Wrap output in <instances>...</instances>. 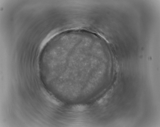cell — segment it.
Listing matches in <instances>:
<instances>
[{
    "label": "cell",
    "mask_w": 160,
    "mask_h": 127,
    "mask_svg": "<svg viewBox=\"0 0 160 127\" xmlns=\"http://www.w3.org/2000/svg\"><path fill=\"white\" fill-rule=\"evenodd\" d=\"M87 106L85 105L79 104L75 105L73 106L72 109L74 111L77 112H82L87 109Z\"/></svg>",
    "instance_id": "cell-1"
},
{
    "label": "cell",
    "mask_w": 160,
    "mask_h": 127,
    "mask_svg": "<svg viewBox=\"0 0 160 127\" xmlns=\"http://www.w3.org/2000/svg\"><path fill=\"white\" fill-rule=\"evenodd\" d=\"M46 98L48 100L54 104L57 105H59L61 104V103L59 101L53 97L50 96L49 94H46Z\"/></svg>",
    "instance_id": "cell-2"
},
{
    "label": "cell",
    "mask_w": 160,
    "mask_h": 127,
    "mask_svg": "<svg viewBox=\"0 0 160 127\" xmlns=\"http://www.w3.org/2000/svg\"><path fill=\"white\" fill-rule=\"evenodd\" d=\"M103 101V100L102 99H101L98 102V103L100 104L101 103H102V102Z\"/></svg>",
    "instance_id": "cell-3"
}]
</instances>
